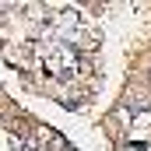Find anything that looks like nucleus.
I'll list each match as a JSON object with an SVG mask.
<instances>
[{"label":"nucleus","instance_id":"nucleus-1","mask_svg":"<svg viewBox=\"0 0 151 151\" xmlns=\"http://www.w3.org/2000/svg\"><path fill=\"white\" fill-rule=\"evenodd\" d=\"M148 77H151V70H148Z\"/></svg>","mask_w":151,"mask_h":151}]
</instances>
